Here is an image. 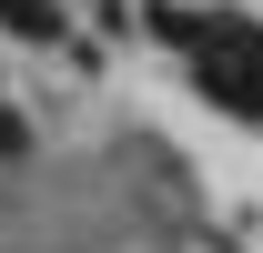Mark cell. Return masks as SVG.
Segmentation results:
<instances>
[{"instance_id":"cell-1","label":"cell","mask_w":263,"mask_h":253,"mask_svg":"<svg viewBox=\"0 0 263 253\" xmlns=\"http://www.w3.org/2000/svg\"><path fill=\"white\" fill-rule=\"evenodd\" d=\"M21 142H31V122H21V112H0V152H21Z\"/></svg>"}]
</instances>
